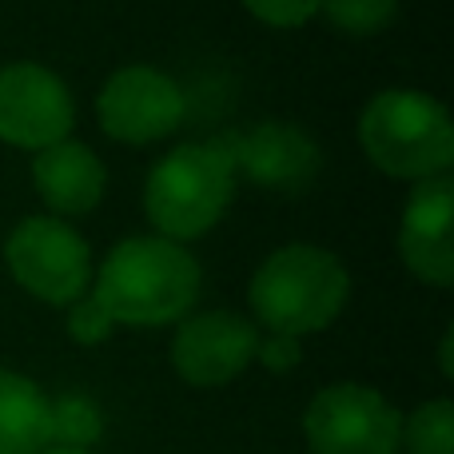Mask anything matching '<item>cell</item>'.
Here are the masks:
<instances>
[{
	"mask_svg": "<svg viewBox=\"0 0 454 454\" xmlns=\"http://www.w3.org/2000/svg\"><path fill=\"white\" fill-rule=\"evenodd\" d=\"M200 295V263L184 243L136 235L108 251L92 299L112 323L164 327L192 311Z\"/></svg>",
	"mask_w": 454,
	"mask_h": 454,
	"instance_id": "cell-1",
	"label": "cell"
},
{
	"mask_svg": "<svg viewBox=\"0 0 454 454\" xmlns=\"http://www.w3.org/2000/svg\"><path fill=\"white\" fill-rule=\"evenodd\" d=\"M351 295V275L315 243H287L251 279V311L271 335H311L339 319Z\"/></svg>",
	"mask_w": 454,
	"mask_h": 454,
	"instance_id": "cell-2",
	"label": "cell"
},
{
	"mask_svg": "<svg viewBox=\"0 0 454 454\" xmlns=\"http://www.w3.org/2000/svg\"><path fill=\"white\" fill-rule=\"evenodd\" d=\"M359 144L379 172L395 180H434L454 164V128L434 96L387 88L363 108Z\"/></svg>",
	"mask_w": 454,
	"mask_h": 454,
	"instance_id": "cell-3",
	"label": "cell"
},
{
	"mask_svg": "<svg viewBox=\"0 0 454 454\" xmlns=\"http://www.w3.org/2000/svg\"><path fill=\"white\" fill-rule=\"evenodd\" d=\"M235 196V168L220 144H184L152 168L144 212L160 239H200L223 220Z\"/></svg>",
	"mask_w": 454,
	"mask_h": 454,
	"instance_id": "cell-4",
	"label": "cell"
},
{
	"mask_svg": "<svg viewBox=\"0 0 454 454\" xmlns=\"http://www.w3.org/2000/svg\"><path fill=\"white\" fill-rule=\"evenodd\" d=\"M4 259L28 295L56 307H72L92 283L88 239L56 215H28L16 223L4 243Z\"/></svg>",
	"mask_w": 454,
	"mask_h": 454,
	"instance_id": "cell-5",
	"label": "cell"
},
{
	"mask_svg": "<svg viewBox=\"0 0 454 454\" xmlns=\"http://www.w3.org/2000/svg\"><path fill=\"white\" fill-rule=\"evenodd\" d=\"M315 454H399L403 415L359 383L323 387L303 415Z\"/></svg>",
	"mask_w": 454,
	"mask_h": 454,
	"instance_id": "cell-6",
	"label": "cell"
},
{
	"mask_svg": "<svg viewBox=\"0 0 454 454\" xmlns=\"http://www.w3.org/2000/svg\"><path fill=\"white\" fill-rule=\"evenodd\" d=\"M76 124V100L56 72L32 60L0 68V140L12 148L44 152L68 140Z\"/></svg>",
	"mask_w": 454,
	"mask_h": 454,
	"instance_id": "cell-7",
	"label": "cell"
},
{
	"mask_svg": "<svg viewBox=\"0 0 454 454\" xmlns=\"http://www.w3.org/2000/svg\"><path fill=\"white\" fill-rule=\"evenodd\" d=\"M184 100L180 84L156 68H120L96 96V116L100 132L120 144H156L172 136L184 124Z\"/></svg>",
	"mask_w": 454,
	"mask_h": 454,
	"instance_id": "cell-8",
	"label": "cell"
},
{
	"mask_svg": "<svg viewBox=\"0 0 454 454\" xmlns=\"http://www.w3.org/2000/svg\"><path fill=\"white\" fill-rule=\"evenodd\" d=\"M259 327L231 311H204L180 323L172 343V363L184 383L223 387L255 363Z\"/></svg>",
	"mask_w": 454,
	"mask_h": 454,
	"instance_id": "cell-9",
	"label": "cell"
},
{
	"mask_svg": "<svg viewBox=\"0 0 454 454\" xmlns=\"http://www.w3.org/2000/svg\"><path fill=\"white\" fill-rule=\"evenodd\" d=\"M454 184L450 176L415 184L407 200V212L399 223V255L411 271L431 287L454 283Z\"/></svg>",
	"mask_w": 454,
	"mask_h": 454,
	"instance_id": "cell-10",
	"label": "cell"
},
{
	"mask_svg": "<svg viewBox=\"0 0 454 454\" xmlns=\"http://www.w3.org/2000/svg\"><path fill=\"white\" fill-rule=\"evenodd\" d=\"M231 168H243L251 184L271 192H303L319 176V148L291 124H259L220 144Z\"/></svg>",
	"mask_w": 454,
	"mask_h": 454,
	"instance_id": "cell-11",
	"label": "cell"
},
{
	"mask_svg": "<svg viewBox=\"0 0 454 454\" xmlns=\"http://www.w3.org/2000/svg\"><path fill=\"white\" fill-rule=\"evenodd\" d=\"M32 184H36V196L56 215H88L104 200L108 172H104V160L88 144L60 140L52 148L36 152Z\"/></svg>",
	"mask_w": 454,
	"mask_h": 454,
	"instance_id": "cell-12",
	"label": "cell"
},
{
	"mask_svg": "<svg viewBox=\"0 0 454 454\" xmlns=\"http://www.w3.org/2000/svg\"><path fill=\"white\" fill-rule=\"evenodd\" d=\"M52 447V399L32 379L0 367V454H44Z\"/></svg>",
	"mask_w": 454,
	"mask_h": 454,
	"instance_id": "cell-13",
	"label": "cell"
},
{
	"mask_svg": "<svg viewBox=\"0 0 454 454\" xmlns=\"http://www.w3.org/2000/svg\"><path fill=\"white\" fill-rule=\"evenodd\" d=\"M399 447H407V454H454V407L447 399L423 403L411 419H403Z\"/></svg>",
	"mask_w": 454,
	"mask_h": 454,
	"instance_id": "cell-14",
	"label": "cell"
},
{
	"mask_svg": "<svg viewBox=\"0 0 454 454\" xmlns=\"http://www.w3.org/2000/svg\"><path fill=\"white\" fill-rule=\"evenodd\" d=\"M104 431V419L92 399L84 395H64L52 403V447L88 450Z\"/></svg>",
	"mask_w": 454,
	"mask_h": 454,
	"instance_id": "cell-15",
	"label": "cell"
},
{
	"mask_svg": "<svg viewBox=\"0 0 454 454\" xmlns=\"http://www.w3.org/2000/svg\"><path fill=\"white\" fill-rule=\"evenodd\" d=\"M319 12H327V20L347 36H375L395 24L399 0H323Z\"/></svg>",
	"mask_w": 454,
	"mask_h": 454,
	"instance_id": "cell-16",
	"label": "cell"
},
{
	"mask_svg": "<svg viewBox=\"0 0 454 454\" xmlns=\"http://www.w3.org/2000/svg\"><path fill=\"white\" fill-rule=\"evenodd\" d=\"M255 20L271 24V28H299V24L315 20L323 0H243Z\"/></svg>",
	"mask_w": 454,
	"mask_h": 454,
	"instance_id": "cell-17",
	"label": "cell"
},
{
	"mask_svg": "<svg viewBox=\"0 0 454 454\" xmlns=\"http://www.w3.org/2000/svg\"><path fill=\"white\" fill-rule=\"evenodd\" d=\"M112 327H116V323L104 315V307L96 303L92 295L72 303V311H68V335L76 339V343H84V347L104 343V339L112 335Z\"/></svg>",
	"mask_w": 454,
	"mask_h": 454,
	"instance_id": "cell-18",
	"label": "cell"
},
{
	"mask_svg": "<svg viewBox=\"0 0 454 454\" xmlns=\"http://www.w3.org/2000/svg\"><path fill=\"white\" fill-rule=\"evenodd\" d=\"M255 359L267 371H291L303 359V351H299V339H291V335H267V339H259Z\"/></svg>",
	"mask_w": 454,
	"mask_h": 454,
	"instance_id": "cell-19",
	"label": "cell"
},
{
	"mask_svg": "<svg viewBox=\"0 0 454 454\" xmlns=\"http://www.w3.org/2000/svg\"><path fill=\"white\" fill-rule=\"evenodd\" d=\"M442 375L450 379V331L442 335Z\"/></svg>",
	"mask_w": 454,
	"mask_h": 454,
	"instance_id": "cell-20",
	"label": "cell"
},
{
	"mask_svg": "<svg viewBox=\"0 0 454 454\" xmlns=\"http://www.w3.org/2000/svg\"><path fill=\"white\" fill-rule=\"evenodd\" d=\"M44 454H88V450H64V447H48Z\"/></svg>",
	"mask_w": 454,
	"mask_h": 454,
	"instance_id": "cell-21",
	"label": "cell"
}]
</instances>
